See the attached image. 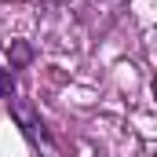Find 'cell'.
<instances>
[{"label":"cell","mask_w":157,"mask_h":157,"mask_svg":"<svg viewBox=\"0 0 157 157\" xmlns=\"http://www.w3.org/2000/svg\"><path fill=\"white\" fill-rule=\"evenodd\" d=\"M15 91V77H11V70H0V95H11Z\"/></svg>","instance_id":"3957f363"},{"label":"cell","mask_w":157,"mask_h":157,"mask_svg":"<svg viewBox=\"0 0 157 157\" xmlns=\"http://www.w3.org/2000/svg\"><path fill=\"white\" fill-rule=\"evenodd\" d=\"M7 59H11V70H15V66H26V62L33 59V48H29L26 40H11V44H7Z\"/></svg>","instance_id":"7a4b0ae2"},{"label":"cell","mask_w":157,"mask_h":157,"mask_svg":"<svg viewBox=\"0 0 157 157\" xmlns=\"http://www.w3.org/2000/svg\"><path fill=\"white\" fill-rule=\"evenodd\" d=\"M7 106H11V117H15V124L22 128V135H26L33 146L55 150V146H51V139H48V128H44V121H40V113H37V106H33L29 99L11 95V99H7Z\"/></svg>","instance_id":"6da1fadb"}]
</instances>
